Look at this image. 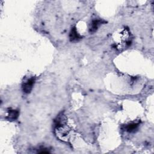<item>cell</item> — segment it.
Wrapping results in <instances>:
<instances>
[{
  "label": "cell",
  "mask_w": 154,
  "mask_h": 154,
  "mask_svg": "<svg viewBox=\"0 0 154 154\" xmlns=\"http://www.w3.org/2000/svg\"><path fill=\"white\" fill-rule=\"evenodd\" d=\"M139 123H131L125 126V129L128 132H134L139 126Z\"/></svg>",
  "instance_id": "obj_5"
},
{
  "label": "cell",
  "mask_w": 154,
  "mask_h": 154,
  "mask_svg": "<svg viewBox=\"0 0 154 154\" xmlns=\"http://www.w3.org/2000/svg\"><path fill=\"white\" fill-rule=\"evenodd\" d=\"M35 82V77H31L27 79L25 82L22 84V90L25 93H29L32 89L33 85Z\"/></svg>",
  "instance_id": "obj_1"
},
{
  "label": "cell",
  "mask_w": 154,
  "mask_h": 154,
  "mask_svg": "<svg viewBox=\"0 0 154 154\" xmlns=\"http://www.w3.org/2000/svg\"><path fill=\"white\" fill-rule=\"evenodd\" d=\"M105 21H103L102 20H100V19H94L93 20H92L91 24L90 25V27H89V32L90 33H93L94 32H96L97 29V28H99V26L103 23H105Z\"/></svg>",
  "instance_id": "obj_2"
},
{
  "label": "cell",
  "mask_w": 154,
  "mask_h": 154,
  "mask_svg": "<svg viewBox=\"0 0 154 154\" xmlns=\"http://www.w3.org/2000/svg\"><path fill=\"white\" fill-rule=\"evenodd\" d=\"M19 111L15 109H8V115L6 117V119L9 121H14L16 120L19 116Z\"/></svg>",
  "instance_id": "obj_4"
},
{
  "label": "cell",
  "mask_w": 154,
  "mask_h": 154,
  "mask_svg": "<svg viewBox=\"0 0 154 154\" xmlns=\"http://www.w3.org/2000/svg\"><path fill=\"white\" fill-rule=\"evenodd\" d=\"M69 38L71 42L78 41L82 38V36H81L77 32L76 27H73L72 28L70 34H69Z\"/></svg>",
  "instance_id": "obj_3"
}]
</instances>
